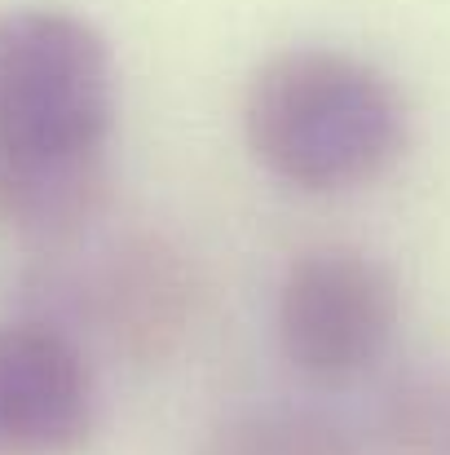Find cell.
Wrapping results in <instances>:
<instances>
[{"mask_svg": "<svg viewBox=\"0 0 450 455\" xmlns=\"http://www.w3.org/2000/svg\"><path fill=\"white\" fill-rule=\"evenodd\" d=\"M120 111L107 36L49 4L0 13V230L58 248L102 217Z\"/></svg>", "mask_w": 450, "mask_h": 455, "instance_id": "1", "label": "cell"}, {"mask_svg": "<svg viewBox=\"0 0 450 455\" xmlns=\"http://www.w3.org/2000/svg\"><path fill=\"white\" fill-rule=\"evenodd\" d=\"M252 159L304 195H340L380 181L411 142L402 89L375 62L300 44L265 58L243 93Z\"/></svg>", "mask_w": 450, "mask_h": 455, "instance_id": "2", "label": "cell"}, {"mask_svg": "<svg viewBox=\"0 0 450 455\" xmlns=\"http://www.w3.org/2000/svg\"><path fill=\"white\" fill-rule=\"evenodd\" d=\"M194 275L159 235H120L40 248L22 279V318L67 331L75 345H102L129 363H159L194 318Z\"/></svg>", "mask_w": 450, "mask_h": 455, "instance_id": "3", "label": "cell"}, {"mask_svg": "<svg viewBox=\"0 0 450 455\" xmlns=\"http://www.w3.org/2000/svg\"><path fill=\"white\" fill-rule=\"evenodd\" d=\"M402 292L393 270L349 243H318L292 257L274 301L288 367L309 389H353L393 349Z\"/></svg>", "mask_w": 450, "mask_h": 455, "instance_id": "4", "label": "cell"}, {"mask_svg": "<svg viewBox=\"0 0 450 455\" xmlns=\"http://www.w3.org/2000/svg\"><path fill=\"white\" fill-rule=\"evenodd\" d=\"M93 429L89 349L40 318L0 323V455H80Z\"/></svg>", "mask_w": 450, "mask_h": 455, "instance_id": "5", "label": "cell"}, {"mask_svg": "<svg viewBox=\"0 0 450 455\" xmlns=\"http://www.w3.org/2000/svg\"><path fill=\"white\" fill-rule=\"evenodd\" d=\"M203 455H362V443L322 407L265 403L217 425Z\"/></svg>", "mask_w": 450, "mask_h": 455, "instance_id": "6", "label": "cell"}, {"mask_svg": "<svg viewBox=\"0 0 450 455\" xmlns=\"http://www.w3.org/2000/svg\"><path fill=\"white\" fill-rule=\"evenodd\" d=\"M375 443L384 455H450V376H398L380 398Z\"/></svg>", "mask_w": 450, "mask_h": 455, "instance_id": "7", "label": "cell"}]
</instances>
